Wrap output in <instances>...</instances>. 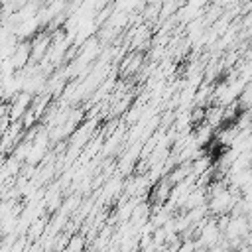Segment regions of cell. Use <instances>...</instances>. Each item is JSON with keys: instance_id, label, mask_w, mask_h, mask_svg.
<instances>
[{"instance_id": "7a4b0ae2", "label": "cell", "mask_w": 252, "mask_h": 252, "mask_svg": "<svg viewBox=\"0 0 252 252\" xmlns=\"http://www.w3.org/2000/svg\"><path fill=\"white\" fill-rule=\"evenodd\" d=\"M83 246H85V238L77 234V236H71V238L67 240V244H65L63 252H81V250H83Z\"/></svg>"}, {"instance_id": "6da1fadb", "label": "cell", "mask_w": 252, "mask_h": 252, "mask_svg": "<svg viewBox=\"0 0 252 252\" xmlns=\"http://www.w3.org/2000/svg\"><path fill=\"white\" fill-rule=\"evenodd\" d=\"M171 183H169V179L163 175L152 189H150V203L148 205H154L152 209H156V207H161V205H165L167 203V199H169V191H171Z\"/></svg>"}, {"instance_id": "3957f363", "label": "cell", "mask_w": 252, "mask_h": 252, "mask_svg": "<svg viewBox=\"0 0 252 252\" xmlns=\"http://www.w3.org/2000/svg\"><path fill=\"white\" fill-rule=\"evenodd\" d=\"M45 228V219H33L32 220V226H30V236L32 238H37Z\"/></svg>"}]
</instances>
